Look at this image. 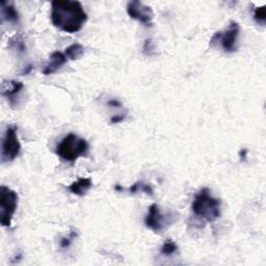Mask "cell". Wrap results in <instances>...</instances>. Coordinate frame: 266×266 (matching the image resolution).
<instances>
[{
  "label": "cell",
  "instance_id": "obj_16",
  "mask_svg": "<svg viewBox=\"0 0 266 266\" xmlns=\"http://www.w3.org/2000/svg\"><path fill=\"white\" fill-rule=\"evenodd\" d=\"M161 252L165 256H173L175 253L178 252V246L176 245L175 242L171 241V239H168V241L164 243Z\"/></svg>",
  "mask_w": 266,
  "mask_h": 266
},
{
  "label": "cell",
  "instance_id": "obj_14",
  "mask_svg": "<svg viewBox=\"0 0 266 266\" xmlns=\"http://www.w3.org/2000/svg\"><path fill=\"white\" fill-rule=\"evenodd\" d=\"M129 193L130 194H132V195H136V194H138V193H140V192H142V193H145L146 195H148V196H150V197H152L153 195H154V191H153V189L151 188L150 185H148L147 183H145V182H143V181H138V182H136L135 184H133L131 188H129Z\"/></svg>",
  "mask_w": 266,
  "mask_h": 266
},
{
  "label": "cell",
  "instance_id": "obj_23",
  "mask_svg": "<svg viewBox=\"0 0 266 266\" xmlns=\"http://www.w3.org/2000/svg\"><path fill=\"white\" fill-rule=\"evenodd\" d=\"M247 154H248L247 149H243L241 152H239V155H241V157L243 158V161H245V159L247 158Z\"/></svg>",
  "mask_w": 266,
  "mask_h": 266
},
{
  "label": "cell",
  "instance_id": "obj_18",
  "mask_svg": "<svg viewBox=\"0 0 266 266\" xmlns=\"http://www.w3.org/2000/svg\"><path fill=\"white\" fill-rule=\"evenodd\" d=\"M76 235H77V234H76L75 232H71L68 237L62 238V241H61V243H60L61 248H63V249H68V248L71 246V244L73 243V241L75 239Z\"/></svg>",
  "mask_w": 266,
  "mask_h": 266
},
{
  "label": "cell",
  "instance_id": "obj_1",
  "mask_svg": "<svg viewBox=\"0 0 266 266\" xmlns=\"http://www.w3.org/2000/svg\"><path fill=\"white\" fill-rule=\"evenodd\" d=\"M87 20L88 14L79 2L55 0L51 4L52 24L67 34L78 33Z\"/></svg>",
  "mask_w": 266,
  "mask_h": 266
},
{
  "label": "cell",
  "instance_id": "obj_22",
  "mask_svg": "<svg viewBox=\"0 0 266 266\" xmlns=\"http://www.w3.org/2000/svg\"><path fill=\"white\" fill-rule=\"evenodd\" d=\"M34 69V67L32 66V65H30V66H28L26 67L23 71H22V75H28V74H30L31 72H32V70Z\"/></svg>",
  "mask_w": 266,
  "mask_h": 266
},
{
  "label": "cell",
  "instance_id": "obj_7",
  "mask_svg": "<svg viewBox=\"0 0 266 266\" xmlns=\"http://www.w3.org/2000/svg\"><path fill=\"white\" fill-rule=\"evenodd\" d=\"M127 13L132 19L138 20L146 26H152V20L154 18L153 10L139 0L130 2L127 5Z\"/></svg>",
  "mask_w": 266,
  "mask_h": 266
},
{
  "label": "cell",
  "instance_id": "obj_13",
  "mask_svg": "<svg viewBox=\"0 0 266 266\" xmlns=\"http://www.w3.org/2000/svg\"><path fill=\"white\" fill-rule=\"evenodd\" d=\"M84 53H85V47L79 43H74L68 48H66L65 50V56L70 61L79 60L84 56Z\"/></svg>",
  "mask_w": 266,
  "mask_h": 266
},
{
  "label": "cell",
  "instance_id": "obj_17",
  "mask_svg": "<svg viewBox=\"0 0 266 266\" xmlns=\"http://www.w3.org/2000/svg\"><path fill=\"white\" fill-rule=\"evenodd\" d=\"M254 19L257 23L264 25L265 20H266V16H265V7H261V8H256L254 11Z\"/></svg>",
  "mask_w": 266,
  "mask_h": 266
},
{
  "label": "cell",
  "instance_id": "obj_20",
  "mask_svg": "<svg viewBox=\"0 0 266 266\" xmlns=\"http://www.w3.org/2000/svg\"><path fill=\"white\" fill-rule=\"evenodd\" d=\"M108 105L112 106V108H115V109H118V108H122V103L117 100V99H112L108 102Z\"/></svg>",
  "mask_w": 266,
  "mask_h": 266
},
{
  "label": "cell",
  "instance_id": "obj_8",
  "mask_svg": "<svg viewBox=\"0 0 266 266\" xmlns=\"http://www.w3.org/2000/svg\"><path fill=\"white\" fill-rule=\"evenodd\" d=\"M147 228L152 230L154 233H162L167 227V218L162 214L157 204H152L149 207L148 215L145 219Z\"/></svg>",
  "mask_w": 266,
  "mask_h": 266
},
{
  "label": "cell",
  "instance_id": "obj_2",
  "mask_svg": "<svg viewBox=\"0 0 266 266\" xmlns=\"http://www.w3.org/2000/svg\"><path fill=\"white\" fill-rule=\"evenodd\" d=\"M221 200L211 195L209 189H202L194 199L192 210L194 215L206 223L216 222L221 218Z\"/></svg>",
  "mask_w": 266,
  "mask_h": 266
},
{
  "label": "cell",
  "instance_id": "obj_12",
  "mask_svg": "<svg viewBox=\"0 0 266 266\" xmlns=\"http://www.w3.org/2000/svg\"><path fill=\"white\" fill-rule=\"evenodd\" d=\"M2 16L5 21L15 25L20 21V15L15 6L8 2H2Z\"/></svg>",
  "mask_w": 266,
  "mask_h": 266
},
{
  "label": "cell",
  "instance_id": "obj_9",
  "mask_svg": "<svg viewBox=\"0 0 266 266\" xmlns=\"http://www.w3.org/2000/svg\"><path fill=\"white\" fill-rule=\"evenodd\" d=\"M24 89V85L17 81H6L2 86V94L7 98L12 108H15L21 92Z\"/></svg>",
  "mask_w": 266,
  "mask_h": 266
},
{
  "label": "cell",
  "instance_id": "obj_6",
  "mask_svg": "<svg viewBox=\"0 0 266 266\" xmlns=\"http://www.w3.org/2000/svg\"><path fill=\"white\" fill-rule=\"evenodd\" d=\"M18 128L15 125H9L6 129L2 145V163H11L20 155L21 144L18 139Z\"/></svg>",
  "mask_w": 266,
  "mask_h": 266
},
{
  "label": "cell",
  "instance_id": "obj_15",
  "mask_svg": "<svg viewBox=\"0 0 266 266\" xmlns=\"http://www.w3.org/2000/svg\"><path fill=\"white\" fill-rule=\"evenodd\" d=\"M10 47L17 51L18 55H23L26 51V46L24 40L21 36H15L10 40Z\"/></svg>",
  "mask_w": 266,
  "mask_h": 266
},
{
  "label": "cell",
  "instance_id": "obj_11",
  "mask_svg": "<svg viewBox=\"0 0 266 266\" xmlns=\"http://www.w3.org/2000/svg\"><path fill=\"white\" fill-rule=\"evenodd\" d=\"M93 181L91 178H79L77 181H74L71 185L68 186V190L73 195L78 197H84L92 189Z\"/></svg>",
  "mask_w": 266,
  "mask_h": 266
},
{
  "label": "cell",
  "instance_id": "obj_4",
  "mask_svg": "<svg viewBox=\"0 0 266 266\" xmlns=\"http://www.w3.org/2000/svg\"><path fill=\"white\" fill-rule=\"evenodd\" d=\"M18 194L8 186L0 188V223L3 227H10L18 208Z\"/></svg>",
  "mask_w": 266,
  "mask_h": 266
},
{
  "label": "cell",
  "instance_id": "obj_19",
  "mask_svg": "<svg viewBox=\"0 0 266 266\" xmlns=\"http://www.w3.org/2000/svg\"><path fill=\"white\" fill-rule=\"evenodd\" d=\"M125 114H122V115H116V116H114V117H112V119H111V122L113 123V124H118V123H121L122 121H124V119H125Z\"/></svg>",
  "mask_w": 266,
  "mask_h": 266
},
{
  "label": "cell",
  "instance_id": "obj_21",
  "mask_svg": "<svg viewBox=\"0 0 266 266\" xmlns=\"http://www.w3.org/2000/svg\"><path fill=\"white\" fill-rule=\"evenodd\" d=\"M153 50V47H152V41L150 39L146 40V43H145V46H144V51L147 52V51H152Z\"/></svg>",
  "mask_w": 266,
  "mask_h": 266
},
{
  "label": "cell",
  "instance_id": "obj_10",
  "mask_svg": "<svg viewBox=\"0 0 266 266\" xmlns=\"http://www.w3.org/2000/svg\"><path fill=\"white\" fill-rule=\"evenodd\" d=\"M68 59L65 56V53L61 51H55L51 53L49 62L45 65V67L42 70V73L44 75H51L58 72L66 63Z\"/></svg>",
  "mask_w": 266,
  "mask_h": 266
},
{
  "label": "cell",
  "instance_id": "obj_3",
  "mask_svg": "<svg viewBox=\"0 0 266 266\" xmlns=\"http://www.w3.org/2000/svg\"><path fill=\"white\" fill-rule=\"evenodd\" d=\"M89 149V143L85 139L79 138L74 133H69L57 146L56 153L62 161L73 163L78 157L87 156Z\"/></svg>",
  "mask_w": 266,
  "mask_h": 266
},
{
  "label": "cell",
  "instance_id": "obj_5",
  "mask_svg": "<svg viewBox=\"0 0 266 266\" xmlns=\"http://www.w3.org/2000/svg\"><path fill=\"white\" fill-rule=\"evenodd\" d=\"M241 34V26L237 22L232 21L229 28L224 32H218L212 36L210 46L220 45L225 52L233 53L238 49V37Z\"/></svg>",
  "mask_w": 266,
  "mask_h": 266
}]
</instances>
